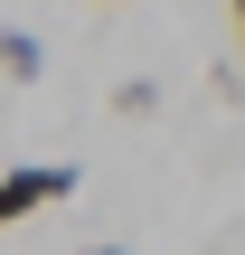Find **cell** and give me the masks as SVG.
<instances>
[{"label": "cell", "instance_id": "1", "mask_svg": "<svg viewBox=\"0 0 245 255\" xmlns=\"http://www.w3.org/2000/svg\"><path fill=\"white\" fill-rule=\"evenodd\" d=\"M76 189H85L76 161H19V170H0V227H19V218H38V208H66Z\"/></svg>", "mask_w": 245, "mask_h": 255}, {"label": "cell", "instance_id": "2", "mask_svg": "<svg viewBox=\"0 0 245 255\" xmlns=\"http://www.w3.org/2000/svg\"><path fill=\"white\" fill-rule=\"evenodd\" d=\"M0 76H9V85H38V76H47V47H38L28 28H0Z\"/></svg>", "mask_w": 245, "mask_h": 255}, {"label": "cell", "instance_id": "3", "mask_svg": "<svg viewBox=\"0 0 245 255\" xmlns=\"http://www.w3.org/2000/svg\"><path fill=\"white\" fill-rule=\"evenodd\" d=\"M151 104H161L151 76H123V85H113V114H151Z\"/></svg>", "mask_w": 245, "mask_h": 255}, {"label": "cell", "instance_id": "4", "mask_svg": "<svg viewBox=\"0 0 245 255\" xmlns=\"http://www.w3.org/2000/svg\"><path fill=\"white\" fill-rule=\"evenodd\" d=\"M85 255H123V246H85Z\"/></svg>", "mask_w": 245, "mask_h": 255}, {"label": "cell", "instance_id": "5", "mask_svg": "<svg viewBox=\"0 0 245 255\" xmlns=\"http://www.w3.org/2000/svg\"><path fill=\"white\" fill-rule=\"evenodd\" d=\"M104 9H123V0H104Z\"/></svg>", "mask_w": 245, "mask_h": 255}]
</instances>
